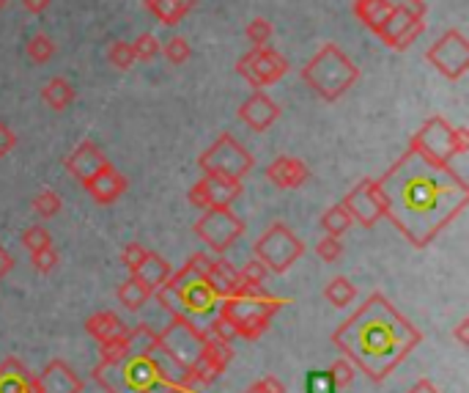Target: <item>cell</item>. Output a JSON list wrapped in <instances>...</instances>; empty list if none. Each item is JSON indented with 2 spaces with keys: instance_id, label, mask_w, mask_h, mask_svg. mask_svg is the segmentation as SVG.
Segmentation results:
<instances>
[{
  "instance_id": "484cf974",
  "label": "cell",
  "mask_w": 469,
  "mask_h": 393,
  "mask_svg": "<svg viewBox=\"0 0 469 393\" xmlns=\"http://www.w3.org/2000/svg\"><path fill=\"white\" fill-rule=\"evenodd\" d=\"M352 226H354V220H352V215L346 212L344 204H335V207H329V210L321 215V229H324L329 237H344Z\"/></svg>"
},
{
  "instance_id": "d6a6232c",
  "label": "cell",
  "mask_w": 469,
  "mask_h": 393,
  "mask_svg": "<svg viewBox=\"0 0 469 393\" xmlns=\"http://www.w3.org/2000/svg\"><path fill=\"white\" fill-rule=\"evenodd\" d=\"M60 207H63V201H60V195L55 190H41L33 199V212L39 218H52V215L60 212Z\"/></svg>"
},
{
  "instance_id": "9c48e42d",
  "label": "cell",
  "mask_w": 469,
  "mask_h": 393,
  "mask_svg": "<svg viewBox=\"0 0 469 393\" xmlns=\"http://www.w3.org/2000/svg\"><path fill=\"white\" fill-rule=\"evenodd\" d=\"M426 61L442 78L455 83L469 72V39L458 28H450L426 50Z\"/></svg>"
},
{
  "instance_id": "f35d334b",
  "label": "cell",
  "mask_w": 469,
  "mask_h": 393,
  "mask_svg": "<svg viewBox=\"0 0 469 393\" xmlns=\"http://www.w3.org/2000/svg\"><path fill=\"white\" fill-rule=\"evenodd\" d=\"M329 374H332L335 385H338V390H341V388H346L354 379V366L349 360H335L332 369H329Z\"/></svg>"
},
{
  "instance_id": "4fadbf2b",
  "label": "cell",
  "mask_w": 469,
  "mask_h": 393,
  "mask_svg": "<svg viewBox=\"0 0 469 393\" xmlns=\"http://www.w3.org/2000/svg\"><path fill=\"white\" fill-rule=\"evenodd\" d=\"M341 204L346 207V212L352 215V220L360 223L363 229H373V226L384 218L373 179H363L360 184H354V187L346 192V199H344Z\"/></svg>"
},
{
  "instance_id": "6da1fadb",
  "label": "cell",
  "mask_w": 469,
  "mask_h": 393,
  "mask_svg": "<svg viewBox=\"0 0 469 393\" xmlns=\"http://www.w3.org/2000/svg\"><path fill=\"white\" fill-rule=\"evenodd\" d=\"M384 218L415 248H426L469 204L464 176L409 144L379 179H373Z\"/></svg>"
},
{
  "instance_id": "bcb514c9",
  "label": "cell",
  "mask_w": 469,
  "mask_h": 393,
  "mask_svg": "<svg viewBox=\"0 0 469 393\" xmlns=\"http://www.w3.org/2000/svg\"><path fill=\"white\" fill-rule=\"evenodd\" d=\"M466 327H469V319H461L458 327H455V339H458L461 344H469V331H466Z\"/></svg>"
},
{
  "instance_id": "d6986e66",
  "label": "cell",
  "mask_w": 469,
  "mask_h": 393,
  "mask_svg": "<svg viewBox=\"0 0 469 393\" xmlns=\"http://www.w3.org/2000/svg\"><path fill=\"white\" fill-rule=\"evenodd\" d=\"M207 281H209V286L217 292V297L220 300H225V297H231L236 289H239V270H234L225 258H209V267H207Z\"/></svg>"
},
{
  "instance_id": "2e32d148",
  "label": "cell",
  "mask_w": 469,
  "mask_h": 393,
  "mask_svg": "<svg viewBox=\"0 0 469 393\" xmlns=\"http://www.w3.org/2000/svg\"><path fill=\"white\" fill-rule=\"evenodd\" d=\"M266 179L280 190H297L310 179V168L299 157L280 154L278 160H272L270 165H266Z\"/></svg>"
},
{
  "instance_id": "30bf717a",
  "label": "cell",
  "mask_w": 469,
  "mask_h": 393,
  "mask_svg": "<svg viewBox=\"0 0 469 393\" xmlns=\"http://www.w3.org/2000/svg\"><path fill=\"white\" fill-rule=\"evenodd\" d=\"M236 72L250 83V89L261 91L266 86L278 83L289 72V61L275 47H253L236 61Z\"/></svg>"
},
{
  "instance_id": "ba28073f",
  "label": "cell",
  "mask_w": 469,
  "mask_h": 393,
  "mask_svg": "<svg viewBox=\"0 0 469 393\" xmlns=\"http://www.w3.org/2000/svg\"><path fill=\"white\" fill-rule=\"evenodd\" d=\"M198 165L204 173H217V176L242 182L253 171L255 160L231 133H223L204 154L198 157Z\"/></svg>"
},
{
  "instance_id": "b9f144b4",
  "label": "cell",
  "mask_w": 469,
  "mask_h": 393,
  "mask_svg": "<svg viewBox=\"0 0 469 393\" xmlns=\"http://www.w3.org/2000/svg\"><path fill=\"white\" fill-rule=\"evenodd\" d=\"M247 393H286V390H283L280 379H275V377H263V379H258Z\"/></svg>"
},
{
  "instance_id": "f546056e",
  "label": "cell",
  "mask_w": 469,
  "mask_h": 393,
  "mask_svg": "<svg viewBox=\"0 0 469 393\" xmlns=\"http://www.w3.org/2000/svg\"><path fill=\"white\" fill-rule=\"evenodd\" d=\"M160 52H165V58L173 63V67H184V63L192 58V47L184 36H170L168 42H162Z\"/></svg>"
},
{
  "instance_id": "8fae6325",
  "label": "cell",
  "mask_w": 469,
  "mask_h": 393,
  "mask_svg": "<svg viewBox=\"0 0 469 393\" xmlns=\"http://www.w3.org/2000/svg\"><path fill=\"white\" fill-rule=\"evenodd\" d=\"M195 234L207 242L209 250L223 256L244 234V223L231 212V207H209L204 210L200 220H195Z\"/></svg>"
},
{
  "instance_id": "7c38bea8",
  "label": "cell",
  "mask_w": 469,
  "mask_h": 393,
  "mask_svg": "<svg viewBox=\"0 0 469 393\" xmlns=\"http://www.w3.org/2000/svg\"><path fill=\"white\" fill-rule=\"evenodd\" d=\"M242 195V182L217 176V173H204L198 179V184L189 187V204L198 210L209 207H231Z\"/></svg>"
},
{
  "instance_id": "5bb4252c",
  "label": "cell",
  "mask_w": 469,
  "mask_h": 393,
  "mask_svg": "<svg viewBox=\"0 0 469 393\" xmlns=\"http://www.w3.org/2000/svg\"><path fill=\"white\" fill-rule=\"evenodd\" d=\"M239 118L253 133H266L278 118H280V105L266 97L263 91H253L242 105H239Z\"/></svg>"
},
{
  "instance_id": "603a6c76",
  "label": "cell",
  "mask_w": 469,
  "mask_h": 393,
  "mask_svg": "<svg viewBox=\"0 0 469 393\" xmlns=\"http://www.w3.org/2000/svg\"><path fill=\"white\" fill-rule=\"evenodd\" d=\"M75 99H78V91H75V86L66 80V78H50L44 83V89H41V102L50 110H58V113H63Z\"/></svg>"
},
{
  "instance_id": "8d00e7d4",
  "label": "cell",
  "mask_w": 469,
  "mask_h": 393,
  "mask_svg": "<svg viewBox=\"0 0 469 393\" xmlns=\"http://www.w3.org/2000/svg\"><path fill=\"white\" fill-rule=\"evenodd\" d=\"M146 248L141 245V242H129V245H124V250H121V265L129 270V273H135L138 267H141V261L146 258Z\"/></svg>"
},
{
  "instance_id": "52a82bcc",
  "label": "cell",
  "mask_w": 469,
  "mask_h": 393,
  "mask_svg": "<svg viewBox=\"0 0 469 393\" xmlns=\"http://www.w3.org/2000/svg\"><path fill=\"white\" fill-rule=\"evenodd\" d=\"M302 253H305V242L294 231H289V226L283 223L266 229L255 242V258L275 276L286 273L294 261L302 258Z\"/></svg>"
},
{
  "instance_id": "74e56055",
  "label": "cell",
  "mask_w": 469,
  "mask_h": 393,
  "mask_svg": "<svg viewBox=\"0 0 469 393\" xmlns=\"http://www.w3.org/2000/svg\"><path fill=\"white\" fill-rule=\"evenodd\" d=\"M270 276V270H266L258 258H253V261H247V265L239 270V281H244V284H253V286H261L263 284V278Z\"/></svg>"
},
{
  "instance_id": "5b68a950",
  "label": "cell",
  "mask_w": 469,
  "mask_h": 393,
  "mask_svg": "<svg viewBox=\"0 0 469 393\" xmlns=\"http://www.w3.org/2000/svg\"><path fill=\"white\" fill-rule=\"evenodd\" d=\"M302 80L324 102H338L360 80V70L338 44L326 42L302 67Z\"/></svg>"
},
{
  "instance_id": "d590c367",
  "label": "cell",
  "mask_w": 469,
  "mask_h": 393,
  "mask_svg": "<svg viewBox=\"0 0 469 393\" xmlns=\"http://www.w3.org/2000/svg\"><path fill=\"white\" fill-rule=\"evenodd\" d=\"M23 245L28 248V253H39L44 248H52V237L44 226H31L23 231Z\"/></svg>"
},
{
  "instance_id": "7a4b0ae2",
  "label": "cell",
  "mask_w": 469,
  "mask_h": 393,
  "mask_svg": "<svg viewBox=\"0 0 469 393\" xmlns=\"http://www.w3.org/2000/svg\"><path fill=\"white\" fill-rule=\"evenodd\" d=\"M332 344L341 347L349 363L360 366L371 379H384L420 344V333L384 295H371L360 311L338 327Z\"/></svg>"
},
{
  "instance_id": "e0dca14e",
  "label": "cell",
  "mask_w": 469,
  "mask_h": 393,
  "mask_svg": "<svg viewBox=\"0 0 469 393\" xmlns=\"http://www.w3.org/2000/svg\"><path fill=\"white\" fill-rule=\"evenodd\" d=\"M107 163H110V160L102 154V149H99L94 141H83V144L69 154V157H66L63 165H66V171H69V173L83 184V182L91 179L97 171H102Z\"/></svg>"
},
{
  "instance_id": "3957f363",
  "label": "cell",
  "mask_w": 469,
  "mask_h": 393,
  "mask_svg": "<svg viewBox=\"0 0 469 393\" xmlns=\"http://www.w3.org/2000/svg\"><path fill=\"white\" fill-rule=\"evenodd\" d=\"M107 393H176L149 352H126L121 360H102L94 371Z\"/></svg>"
},
{
  "instance_id": "83f0119b",
  "label": "cell",
  "mask_w": 469,
  "mask_h": 393,
  "mask_svg": "<svg viewBox=\"0 0 469 393\" xmlns=\"http://www.w3.org/2000/svg\"><path fill=\"white\" fill-rule=\"evenodd\" d=\"M25 55H28L33 63H47V61H52V55H55V42H52L47 33H36V36L28 39Z\"/></svg>"
},
{
  "instance_id": "ac0fdd59",
  "label": "cell",
  "mask_w": 469,
  "mask_h": 393,
  "mask_svg": "<svg viewBox=\"0 0 469 393\" xmlns=\"http://www.w3.org/2000/svg\"><path fill=\"white\" fill-rule=\"evenodd\" d=\"M80 390H83V382L63 360L50 363L44 374L36 379V393H80Z\"/></svg>"
},
{
  "instance_id": "9a60e30c",
  "label": "cell",
  "mask_w": 469,
  "mask_h": 393,
  "mask_svg": "<svg viewBox=\"0 0 469 393\" xmlns=\"http://www.w3.org/2000/svg\"><path fill=\"white\" fill-rule=\"evenodd\" d=\"M83 187H86V192L91 195L97 204H113V201H118L121 195L126 192L129 182H126V176L118 168H113L107 163L102 171H97L91 179H86Z\"/></svg>"
},
{
  "instance_id": "7bdbcfd3",
  "label": "cell",
  "mask_w": 469,
  "mask_h": 393,
  "mask_svg": "<svg viewBox=\"0 0 469 393\" xmlns=\"http://www.w3.org/2000/svg\"><path fill=\"white\" fill-rule=\"evenodd\" d=\"M12 270H14V256L0 245V281H4Z\"/></svg>"
},
{
  "instance_id": "e575fe53",
  "label": "cell",
  "mask_w": 469,
  "mask_h": 393,
  "mask_svg": "<svg viewBox=\"0 0 469 393\" xmlns=\"http://www.w3.org/2000/svg\"><path fill=\"white\" fill-rule=\"evenodd\" d=\"M305 393H338V385H335L329 369L326 371H308V377H305Z\"/></svg>"
},
{
  "instance_id": "7dc6e473",
  "label": "cell",
  "mask_w": 469,
  "mask_h": 393,
  "mask_svg": "<svg viewBox=\"0 0 469 393\" xmlns=\"http://www.w3.org/2000/svg\"><path fill=\"white\" fill-rule=\"evenodd\" d=\"M6 6H9V0H0V12H4Z\"/></svg>"
},
{
  "instance_id": "7402d4cb",
  "label": "cell",
  "mask_w": 469,
  "mask_h": 393,
  "mask_svg": "<svg viewBox=\"0 0 469 393\" xmlns=\"http://www.w3.org/2000/svg\"><path fill=\"white\" fill-rule=\"evenodd\" d=\"M146 9L162 23L176 28L192 9H195V0H146Z\"/></svg>"
},
{
  "instance_id": "1f68e13d",
  "label": "cell",
  "mask_w": 469,
  "mask_h": 393,
  "mask_svg": "<svg viewBox=\"0 0 469 393\" xmlns=\"http://www.w3.org/2000/svg\"><path fill=\"white\" fill-rule=\"evenodd\" d=\"M316 256L324 261V265H335V261H341V256H344V242H341V237H321L318 242H316Z\"/></svg>"
},
{
  "instance_id": "277c9868",
  "label": "cell",
  "mask_w": 469,
  "mask_h": 393,
  "mask_svg": "<svg viewBox=\"0 0 469 393\" xmlns=\"http://www.w3.org/2000/svg\"><path fill=\"white\" fill-rule=\"evenodd\" d=\"M289 300H278L266 292L263 286H253V284H239V289L225 297L217 308V316L231 327L234 339H258L270 319L278 313L280 305H286Z\"/></svg>"
},
{
  "instance_id": "60d3db41",
  "label": "cell",
  "mask_w": 469,
  "mask_h": 393,
  "mask_svg": "<svg viewBox=\"0 0 469 393\" xmlns=\"http://www.w3.org/2000/svg\"><path fill=\"white\" fill-rule=\"evenodd\" d=\"M17 149V133L6 124V121H0V157H6Z\"/></svg>"
},
{
  "instance_id": "ffe728a7",
  "label": "cell",
  "mask_w": 469,
  "mask_h": 393,
  "mask_svg": "<svg viewBox=\"0 0 469 393\" xmlns=\"http://www.w3.org/2000/svg\"><path fill=\"white\" fill-rule=\"evenodd\" d=\"M170 273H173V270H170L168 261H165L162 256H157V253L149 250L146 258L141 261V267H138L135 273H132V276H135V278H138V281H141L152 295H154V292H157L168 278H170Z\"/></svg>"
},
{
  "instance_id": "cb8c5ba5",
  "label": "cell",
  "mask_w": 469,
  "mask_h": 393,
  "mask_svg": "<svg viewBox=\"0 0 469 393\" xmlns=\"http://www.w3.org/2000/svg\"><path fill=\"white\" fill-rule=\"evenodd\" d=\"M86 331H88L99 344H105V342H113V339L124 336V333H126V324H124L115 313L102 311V313H94V316L86 322Z\"/></svg>"
},
{
  "instance_id": "4dcf8cb0",
  "label": "cell",
  "mask_w": 469,
  "mask_h": 393,
  "mask_svg": "<svg viewBox=\"0 0 469 393\" xmlns=\"http://www.w3.org/2000/svg\"><path fill=\"white\" fill-rule=\"evenodd\" d=\"M272 33H275L272 23H270V20H263V17L250 20L247 28H244V36H247V42H250L253 47H266V44L272 42Z\"/></svg>"
},
{
  "instance_id": "d4e9b609",
  "label": "cell",
  "mask_w": 469,
  "mask_h": 393,
  "mask_svg": "<svg viewBox=\"0 0 469 393\" xmlns=\"http://www.w3.org/2000/svg\"><path fill=\"white\" fill-rule=\"evenodd\" d=\"M115 297H118V303H121L126 311H138V308L146 305V300L152 297V292H149V289H146L135 276H129V278L118 286Z\"/></svg>"
},
{
  "instance_id": "f6af8a7d",
  "label": "cell",
  "mask_w": 469,
  "mask_h": 393,
  "mask_svg": "<svg viewBox=\"0 0 469 393\" xmlns=\"http://www.w3.org/2000/svg\"><path fill=\"white\" fill-rule=\"evenodd\" d=\"M407 393H439V388H437L431 379H418Z\"/></svg>"
},
{
  "instance_id": "44dd1931",
  "label": "cell",
  "mask_w": 469,
  "mask_h": 393,
  "mask_svg": "<svg viewBox=\"0 0 469 393\" xmlns=\"http://www.w3.org/2000/svg\"><path fill=\"white\" fill-rule=\"evenodd\" d=\"M0 393H36V379L20 360L12 358L0 366Z\"/></svg>"
},
{
  "instance_id": "ee69618b",
  "label": "cell",
  "mask_w": 469,
  "mask_h": 393,
  "mask_svg": "<svg viewBox=\"0 0 469 393\" xmlns=\"http://www.w3.org/2000/svg\"><path fill=\"white\" fill-rule=\"evenodd\" d=\"M50 4L52 0H23V6H25L28 14H41V12L50 9Z\"/></svg>"
},
{
  "instance_id": "8992f818",
  "label": "cell",
  "mask_w": 469,
  "mask_h": 393,
  "mask_svg": "<svg viewBox=\"0 0 469 393\" xmlns=\"http://www.w3.org/2000/svg\"><path fill=\"white\" fill-rule=\"evenodd\" d=\"M409 144L420 146L423 152H428L431 157L442 163H450L453 157H461L469 152V133L464 126H453L442 116H431L412 136Z\"/></svg>"
},
{
  "instance_id": "f1b7e54d",
  "label": "cell",
  "mask_w": 469,
  "mask_h": 393,
  "mask_svg": "<svg viewBox=\"0 0 469 393\" xmlns=\"http://www.w3.org/2000/svg\"><path fill=\"white\" fill-rule=\"evenodd\" d=\"M107 61L113 63L115 70H121V72H126V70L135 67L138 58H135V52H132V42H124V39L113 42L110 50H107Z\"/></svg>"
},
{
  "instance_id": "4316f807",
  "label": "cell",
  "mask_w": 469,
  "mask_h": 393,
  "mask_svg": "<svg viewBox=\"0 0 469 393\" xmlns=\"http://www.w3.org/2000/svg\"><path fill=\"white\" fill-rule=\"evenodd\" d=\"M324 297H326L335 308H346V305L357 297V286H354L349 278L338 276V278H332V281L326 284Z\"/></svg>"
},
{
  "instance_id": "ab89813d",
  "label": "cell",
  "mask_w": 469,
  "mask_h": 393,
  "mask_svg": "<svg viewBox=\"0 0 469 393\" xmlns=\"http://www.w3.org/2000/svg\"><path fill=\"white\" fill-rule=\"evenodd\" d=\"M31 258H33V267H36L39 273H50V270L58 265L55 248H44V250H39V253H31Z\"/></svg>"
},
{
  "instance_id": "836d02e7",
  "label": "cell",
  "mask_w": 469,
  "mask_h": 393,
  "mask_svg": "<svg viewBox=\"0 0 469 393\" xmlns=\"http://www.w3.org/2000/svg\"><path fill=\"white\" fill-rule=\"evenodd\" d=\"M160 50H162V42L154 33H141L135 42H132V52H135L138 61H152L160 55Z\"/></svg>"
}]
</instances>
